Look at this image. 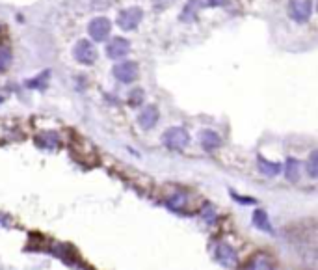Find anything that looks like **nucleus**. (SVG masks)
I'll return each instance as SVG.
<instances>
[{
	"label": "nucleus",
	"mask_w": 318,
	"mask_h": 270,
	"mask_svg": "<svg viewBox=\"0 0 318 270\" xmlns=\"http://www.w3.org/2000/svg\"><path fill=\"white\" fill-rule=\"evenodd\" d=\"M153 2H154V6H156V8H166V6H167V4H171L173 0H153Z\"/></svg>",
	"instance_id": "24"
},
{
	"label": "nucleus",
	"mask_w": 318,
	"mask_h": 270,
	"mask_svg": "<svg viewBox=\"0 0 318 270\" xmlns=\"http://www.w3.org/2000/svg\"><path fill=\"white\" fill-rule=\"evenodd\" d=\"M35 144L43 149H56L60 146V136L54 131H45L35 136Z\"/></svg>",
	"instance_id": "11"
},
{
	"label": "nucleus",
	"mask_w": 318,
	"mask_h": 270,
	"mask_svg": "<svg viewBox=\"0 0 318 270\" xmlns=\"http://www.w3.org/2000/svg\"><path fill=\"white\" fill-rule=\"evenodd\" d=\"M190 142V135L184 127H171L162 135V144L169 149H184Z\"/></svg>",
	"instance_id": "1"
},
{
	"label": "nucleus",
	"mask_w": 318,
	"mask_h": 270,
	"mask_svg": "<svg viewBox=\"0 0 318 270\" xmlns=\"http://www.w3.org/2000/svg\"><path fill=\"white\" fill-rule=\"evenodd\" d=\"M156 121H158V110H156V106H145L140 112V116H138V123L141 125V129H145V131L153 129L154 125H156Z\"/></svg>",
	"instance_id": "10"
},
{
	"label": "nucleus",
	"mask_w": 318,
	"mask_h": 270,
	"mask_svg": "<svg viewBox=\"0 0 318 270\" xmlns=\"http://www.w3.org/2000/svg\"><path fill=\"white\" fill-rule=\"evenodd\" d=\"M110 28H112V25L106 17H95L88 26V32H90L93 41H105L106 36L110 34Z\"/></svg>",
	"instance_id": "5"
},
{
	"label": "nucleus",
	"mask_w": 318,
	"mask_h": 270,
	"mask_svg": "<svg viewBox=\"0 0 318 270\" xmlns=\"http://www.w3.org/2000/svg\"><path fill=\"white\" fill-rule=\"evenodd\" d=\"M141 101H143V91L141 90H134L130 93V105H140Z\"/></svg>",
	"instance_id": "22"
},
{
	"label": "nucleus",
	"mask_w": 318,
	"mask_h": 270,
	"mask_svg": "<svg viewBox=\"0 0 318 270\" xmlns=\"http://www.w3.org/2000/svg\"><path fill=\"white\" fill-rule=\"evenodd\" d=\"M73 56H75V60L84 63V65H91V63L97 60V50H95L91 41L80 39V41L75 45V49H73Z\"/></svg>",
	"instance_id": "2"
},
{
	"label": "nucleus",
	"mask_w": 318,
	"mask_h": 270,
	"mask_svg": "<svg viewBox=\"0 0 318 270\" xmlns=\"http://www.w3.org/2000/svg\"><path fill=\"white\" fill-rule=\"evenodd\" d=\"M112 73H114V76L118 78L119 82L130 84V82H134V80L138 78V63H136V61L125 60V61H121V63H118V65L112 69Z\"/></svg>",
	"instance_id": "3"
},
{
	"label": "nucleus",
	"mask_w": 318,
	"mask_h": 270,
	"mask_svg": "<svg viewBox=\"0 0 318 270\" xmlns=\"http://www.w3.org/2000/svg\"><path fill=\"white\" fill-rule=\"evenodd\" d=\"M257 166H259V172L266 177H275L281 173V164L279 162H270L266 160L264 157H257Z\"/></svg>",
	"instance_id": "12"
},
{
	"label": "nucleus",
	"mask_w": 318,
	"mask_h": 270,
	"mask_svg": "<svg viewBox=\"0 0 318 270\" xmlns=\"http://www.w3.org/2000/svg\"><path fill=\"white\" fill-rule=\"evenodd\" d=\"M300 160L296 159H287V164H285V175H287V179L290 181V183H296L298 179H300Z\"/></svg>",
	"instance_id": "14"
},
{
	"label": "nucleus",
	"mask_w": 318,
	"mask_h": 270,
	"mask_svg": "<svg viewBox=\"0 0 318 270\" xmlns=\"http://www.w3.org/2000/svg\"><path fill=\"white\" fill-rule=\"evenodd\" d=\"M216 259H218V263H222L227 269H235L238 265V255H236L235 248L229 244L216 246Z\"/></svg>",
	"instance_id": "8"
},
{
	"label": "nucleus",
	"mask_w": 318,
	"mask_h": 270,
	"mask_svg": "<svg viewBox=\"0 0 318 270\" xmlns=\"http://www.w3.org/2000/svg\"><path fill=\"white\" fill-rule=\"evenodd\" d=\"M48 78V71H45V73L41 75V76H37V78H34V80H28L26 84H28V88H35V84H41L39 88H45V82H47Z\"/></svg>",
	"instance_id": "21"
},
{
	"label": "nucleus",
	"mask_w": 318,
	"mask_h": 270,
	"mask_svg": "<svg viewBox=\"0 0 318 270\" xmlns=\"http://www.w3.org/2000/svg\"><path fill=\"white\" fill-rule=\"evenodd\" d=\"M220 144H222V140H220V136L216 135L214 131H203L201 133V146L207 149V151L218 149Z\"/></svg>",
	"instance_id": "13"
},
{
	"label": "nucleus",
	"mask_w": 318,
	"mask_h": 270,
	"mask_svg": "<svg viewBox=\"0 0 318 270\" xmlns=\"http://www.w3.org/2000/svg\"><path fill=\"white\" fill-rule=\"evenodd\" d=\"M307 172L311 177H317L318 175V151H313L311 157H309V162H307Z\"/></svg>",
	"instance_id": "20"
},
{
	"label": "nucleus",
	"mask_w": 318,
	"mask_h": 270,
	"mask_svg": "<svg viewBox=\"0 0 318 270\" xmlns=\"http://www.w3.org/2000/svg\"><path fill=\"white\" fill-rule=\"evenodd\" d=\"M313 13V2L311 0H292L290 2V15L298 23H305Z\"/></svg>",
	"instance_id": "7"
},
{
	"label": "nucleus",
	"mask_w": 318,
	"mask_h": 270,
	"mask_svg": "<svg viewBox=\"0 0 318 270\" xmlns=\"http://www.w3.org/2000/svg\"><path fill=\"white\" fill-rule=\"evenodd\" d=\"M244 270H275L273 263H272V257L266 255V254H257L249 259L246 263Z\"/></svg>",
	"instance_id": "9"
},
{
	"label": "nucleus",
	"mask_w": 318,
	"mask_h": 270,
	"mask_svg": "<svg viewBox=\"0 0 318 270\" xmlns=\"http://www.w3.org/2000/svg\"><path fill=\"white\" fill-rule=\"evenodd\" d=\"M12 50L8 49L6 45H0V73H4L10 65H12Z\"/></svg>",
	"instance_id": "18"
},
{
	"label": "nucleus",
	"mask_w": 318,
	"mask_h": 270,
	"mask_svg": "<svg viewBox=\"0 0 318 270\" xmlns=\"http://www.w3.org/2000/svg\"><path fill=\"white\" fill-rule=\"evenodd\" d=\"M186 201H188V197H186L184 192H175L173 196L167 197V207L171 210L181 212V210H184V207H186Z\"/></svg>",
	"instance_id": "16"
},
{
	"label": "nucleus",
	"mask_w": 318,
	"mask_h": 270,
	"mask_svg": "<svg viewBox=\"0 0 318 270\" xmlns=\"http://www.w3.org/2000/svg\"><path fill=\"white\" fill-rule=\"evenodd\" d=\"M233 197H235L238 203H244V205H253L255 203L253 197H242V196H236V194H233Z\"/></svg>",
	"instance_id": "23"
},
{
	"label": "nucleus",
	"mask_w": 318,
	"mask_h": 270,
	"mask_svg": "<svg viewBox=\"0 0 318 270\" xmlns=\"http://www.w3.org/2000/svg\"><path fill=\"white\" fill-rule=\"evenodd\" d=\"M207 2H209V6H214V8H216V6H224L227 0H207Z\"/></svg>",
	"instance_id": "25"
},
{
	"label": "nucleus",
	"mask_w": 318,
	"mask_h": 270,
	"mask_svg": "<svg viewBox=\"0 0 318 270\" xmlns=\"http://www.w3.org/2000/svg\"><path fill=\"white\" fill-rule=\"evenodd\" d=\"M253 225L262 229V231H266V233H273V229H272V225H270V220H268V214H266L264 210L259 209L253 212Z\"/></svg>",
	"instance_id": "15"
},
{
	"label": "nucleus",
	"mask_w": 318,
	"mask_h": 270,
	"mask_svg": "<svg viewBox=\"0 0 318 270\" xmlns=\"http://www.w3.org/2000/svg\"><path fill=\"white\" fill-rule=\"evenodd\" d=\"M141 17H143V12L140 8H129L118 15V25L121 30H134L140 25Z\"/></svg>",
	"instance_id": "4"
},
{
	"label": "nucleus",
	"mask_w": 318,
	"mask_h": 270,
	"mask_svg": "<svg viewBox=\"0 0 318 270\" xmlns=\"http://www.w3.org/2000/svg\"><path fill=\"white\" fill-rule=\"evenodd\" d=\"M197 12H199V0H188L186 8L182 10V15H181V21H194L197 17Z\"/></svg>",
	"instance_id": "17"
},
{
	"label": "nucleus",
	"mask_w": 318,
	"mask_h": 270,
	"mask_svg": "<svg viewBox=\"0 0 318 270\" xmlns=\"http://www.w3.org/2000/svg\"><path fill=\"white\" fill-rule=\"evenodd\" d=\"M130 50L129 39H123V37H114L108 45H106V54L108 58L112 60H119V58H125Z\"/></svg>",
	"instance_id": "6"
},
{
	"label": "nucleus",
	"mask_w": 318,
	"mask_h": 270,
	"mask_svg": "<svg viewBox=\"0 0 318 270\" xmlns=\"http://www.w3.org/2000/svg\"><path fill=\"white\" fill-rule=\"evenodd\" d=\"M201 218L207 222V224H211V225H212V224L216 222V218H218V216H216V209H214L212 205H209V203H207V205L201 209Z\"/></svg>",
	"instance_id": "19"
}]
</instances>
